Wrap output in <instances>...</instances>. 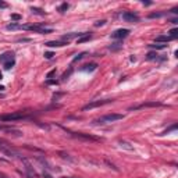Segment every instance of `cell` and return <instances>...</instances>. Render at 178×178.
I'll list each match as a JSON object with an SVG mask.
<instances>
[{
	"label": "cell",
	"instance_id": "ba28073f",
	"mask_svg": "<svg viewBox=\"0 0 178 178\" xmlns=\"http://www.w3.org/2000/svg\"><path fill=\"white\" fill-rule=\"evenodd\" d=\"M0 129L4 131V132H8L10 135H14V136H22V132L15 129V128H11V127H4V125H0Z\"/></svg>",
	"mask_w": 178,
	"mask_h": 178
},
{
	"label": "cell",
	"instance_id": "f1b7e54d",
	"mask_svg": "<svg viewBox=\"0 0 178 178\" xmlns=\"http://www.w3.org/2000/svg\"><path fill=\"white\" fill-rule=\"evenodd\" d=\"M106 24V21L104 19H100V21H96L95 22V26H102V25H104Z\"/></svg>",
	"mask_w": 178,
	"mask_h": 178
},
{
	"label": "cell",
	"instance_id": "8d00e7d4",
	"mask_svg": "<svg viewBox=\"0 0 178 178\" xmlns=\"http://www.w3.org/2000/svg\"><path fill=\"white\" fill-rule=\"evenodd\" d=\"M0 90H4V86H0Z\"/></svg>",
	"mask_w": 178,
	"mask_h": 178
},
{
	"label": "cell",
	"instance_id": "d6986e66",
	"mask_svg": "<svg viewBox=\"0 0 178 178\" xmlns=\"http://www.w3.org/2000/svg\"><path fill=\"white\" fill-rule=\"evenodd\" d=\"M120 147H124V149H128V150H134V146H131L128 142H118Z\"/></svg>",
	"mask_w": 178,
	"mask_h": 178
},
{
	"label": "cell",
	"instance_id": "2e32d148",
	"mask_svg": "<svg viewBox=\"0 0 178 178\" xmlns=\"http://www.w3.org/2000/svg\"><path fill=\"white\" fill-rule=\"evenodd\" d=\"M90 39H92V35H90V33H83L82 36H79V38L76 39V42H78V43H85V42H88Z\"/></svg>",
	"mask_w": 178,
	"mask_h": 178
},
{
	"label": "cell",
	"instance_id": "44dd1931",
	"mask_svg": "<svg viewBox=\"0 0 178 178\" xmlns=\"http://www.w3.org/2000/svg\"><path fill=\"white\" fill-rule=\"evenodd\" d=\"M168 33H170L168 36H170L171 39H177V38H178V29H177V28H174V29H171V31L168 32Z\"/></svg>",
	"mask_w": 178,
	"mask_h": 178
},
{
	"label": "cell",
	"instance_id": "30bf717a",
	"mask_svg": "<svg viewBox=\"0 0 178 178\" xmlns=\"http://www.w3.org/2000/svg\"><path fill=\"white\" fill-rule=\"evenodd\" d=\"M161 106V103L159 102H149V103H142L139 106H135V107H131L129 110H138V108H143V107H159Z\"/></svg>",
	"mask_w": 178,
	"mask_h": 178
},
{
	"label": "cell",
	"instance_id": "4fadbf2b",
	"mask_svg": "<svg viewBox=\"0 0 178 178\" xmlns=\"http://www.w3.org/2000/svg\"><path fill=\"white\" fill-rule=\"evenodd\" d=\"M96 68H97V64L96 63H90V64H85V65H82L81 67V71H85V72H92V71H95Z\"/></svg>",
	"mask_w": 178,
	"mask_h": 178
},
{
	"label": "cell",
	"instance_id": "603a6c76",
	"mask_svg": "<svg viewBox=\"0 0 178 178\" xmlns=\"http://www.w3.org/2000/svg\"><path fill=\"white\" fill-rule=\"evenodd\" d=\"M31 11H32L33 14H39V15H44V14H46V13L43 11V10H40V8H36V7H32Z\"/></svg>",
	"mask_w": 178,
	"mask_h": 178
},
{
	"label": "cell",
	"instance_id": "4316f807",
	"mask_svg": "<svg viewBox=\"0 0 178 178\" xmlns=\"http://www.w3.org/2000/svg\"><path fill=\"white\" fill-rule=\"evenodd\" d=\"M175 129H177V125L174 124V125H171V127L168 128V129H165V131H164V132H163V134H161V135H164V134H168V132H170V131H175Z\"/></svg>",
	"mask_w": 178,
	"mask_h": 178
},
{
	"label": "cell",
	"instance_id": "836d02e7",
	"mask_svg": "<svg viewBox=\"0 0 178 178\" xmlns=\"http://www.w3.org/2000/svg\"><path fill=\"white\" fill-rule=\"evenodd\" d=\"M150 4H152L150 1H143V6H150Z\"/></svg>",
	"mask_w": 178,
	"mask_h": 178
},
{
	"label": "cell",
	"instance_id": "83f0119b",
	"mask_svg": "<svg viewBox=\"0 0 178 178\" xmlns=\"http://www.w3.org/2000/svg\"><path fill=\"white\" fill-rule=\"evenodd\" d=\"M11 19H14V21H19V19H21V15H19V14H11Z\"/></svg>",
	"mask_w": 178,
	"mask_h": 178
},
{
	"label": "cell",
	"instance_id": "e575fe53",
	"mask_svg": "<svg viewBox=\"0 0 178 178\" xmlns=\"http://www.w3.org/2000/svg\"><path fill=\"white\" fill-rule=\"evenodd\" d=\"M0 178H8V177H7V175H4L3 172H0Z\"/></svg>",
	"mask_w": 178,
	"mask_h": 178
},
{
	"label": "cell",
	"instance_id": "5bb4252c",
	"mask_svg": "<svg viewBox=\"0 0 178 178\" xmlns=\"http://www.w3.org/2000/svg\"><path fill=\"white\" fill-rule=\"evenodd\" d=\"M170 40H172L168 35H159L157 38H156V42L157 43H165L167 44V42H170Z\"/></svg>",
	"mask_w": 178,
	"mask_h": 178
},
{
	"label": "cell",
	"instance_id": "74e56055",
	"mask_svg": "<svg viewBox=\"0 0 178 178\" xmlns=\"http://www.w3.org/2000/svg\"><path fill=\"white\" fill-rule=\"evenodd\" d=\"M1 78H3V75H1V72H0V79H1Z\"/></svg>",
	"mask_w": 178,
	"mask_h": 178
},
{
	"label": "cell",
	"instance_id": "f546056e",
	"mask_svg": "<svg viewBox=\"0 0 178 178\" xmlns=\"http://www.w3.org/2000/svg\"><path fill=\"white\" fill-rule=\"evenodd\" d=\"M54 56V53H51V51H47V53H44V57L46 58H51Z\"/></svg>",
	"mask_w": 178,
	"mask_h": 178
},
{
	"label": "cell",
	"instance_id": "7c38bea8",
	"mask_svg": "<svg viewBox=\"0 0 178 178\" xmlns=\"http://www.w3.org/2000/svg\"><path fill=\"white\" fill-rule=\"evenodd\" d=\"M47 47H63L65 44H68V42H63V40H51V42H46Z\"/></svg>",
	"mask_w": 178,
	"mask_h": 178
},
{
	"label": "cell",
	"instance_id": "277c9868",
	"mask_svg": "<svg viewBox=\"0 0 178 178\" xmlns=\"http://www.w3.org/2000/svg\"><path fill=\"white\" fill-rule=\"evenodd\" d=\"M113 102V99H104V100H95L92 103H88L82 107V111H86V110H90V108L99 107V106H104V104H108V103Z\"/></svg>",
	"mask_w": 178,
	"mask_h": 178
},
{
	"label": "cell",
	"instance_id": "d590c367",
	"mask_svg": "<svg viewBox=\"0 0 178 178\" xmlns=\"http://www.w3.org/2000/svg\"><path fill=\"white\" fill-rule=\"evenodd\" d=\"M43 178H51V177L49 175V174H44V172H43Z\"/></svg>",
	"mask_w": 178,
	"mask_h": 178
},
{
	"label": "cell",
	"instance_id": "52a82bcc",
	"mask_svg": "<svg viewBox=\"0 0 178 178\" xmlns=\"http://www.w3.org/2000/svg\"><path fill=\"white\" fill-rule=\"evenodd\" d=\"M128 35H129V29H125V28L122 29V28H121V29H117L115 32L111 33V38L113 39H124V38H127Z\"/></svg>",
	"mask_w": 178,
	"mask_h": 178
},
{
	"label": "cell",
	"instance_id": "7402d4cb",
	"mask_svg": "<svg viewBox=\"0 0 178 178\" xmlns=\"http://www.w3.org/2000/svg\"><path fill=\"white\" fill-rule=\"evenodd\" d=\"M71 72H72V67H70V68H68V71H65L63 75H61V81H65V79L71 75Z\"/></svg>",
	"mask_w": 178,
	"mask_h": 178
},
{
	"label": "cell",
	"instance_id": "7a4b0ae2",
	"mask_svg": "<svg viewBox=\"0 0 178 178\" xmlns=\"http://www.w3.org/2000/svg\"><path fill=\"white\" fill-rule=\"evenodd\" d=\"M124 115L122 114H115V113H111V114H106V115H102L99 118H96L93 121V124H110V122H114V121H118V120H122Z\"/></svg>",
	"mask_w": 178,
	"mask_h": 178
},
{
	"label": "cell",
	"instance_id": "1f68e13d",
	"mask_svg": "<svg viewBox=\"0 0 178 178\" xmlns=\"http://www.w3.org/2000/svg\"><path fill=\"white\" fill-rule=\"evenodd\" d=\"M54 74H56V68H54V70H51L50 72H49V74H47V79H50L51 76L54 75Z\"/></svg>",
	"mask_w": 178,
	"mask_h": 178
},
{
	"label": "cell",
	"instance_id": "d6a6232c",
	"mask_svg": "<svg viewBox=\"0 0 178 178\" xmlns=\"http://www.w3.org/2000/svg\"><path fill=\"white\" fill-rule=\"evenodd\" d=\"M57 85V81H53V79H47V85Z\"/></svg>",
	"mask_w": 178,
	"mask_h": 178
},
{
	"label": "cell",
	"instance_id": "cb8c5ba5",
	"mask_svg": "<svg viewBox=\"0 0 178 178\" xmlns=\"http://www.w3.org/2000/svg\"><path fill=\"white\" fill-rule=\"evenodd\" d=\"M14 64H15V61L14 60H11V61H8V63H4L3 64V67H4V70H10V68H13Z\"/></svg>",
	"mask_w": 178,
	"mask_h": 178
},
{
	"label": "cell",
	"instance_id": "e0dca14e",
	"mask_svg": "<svg viewBox=\"0 0 178 178\" xmlns=\"http://www.w3.org/2000/svg\"><path fill=\"white\" fill-rule=\"evenodd\" d=\"M68 8H70V4H68V3H63L61 6H58L57 11H58V13H61V14H63V13H65V11H67Z\"/></svg>",
	"mask_w": 178,
	"mask_h": 178
},
{
	"label": "cell",
	"instance_id": "f35d334b",
	"mask_svg": "<svg viewBox=\"0 0 178 178\" xmlns=\"http://www.w3.org/2000/svg\"><path fill=\"white\" fill-rule=\"evenodd\" d=\"M63 178H70V177H63Z\"/></svg>",
	"mask_w": 178,
	"mask_h": 178
},
{
	"label": "cell",
	"instance_id": "9c48e42d",
	"mask_svg": "<svg viewBox=\"0 0 178 178\" xmlns=\"http://www.w3.org/2000/svg\"><path fill=\"white\" fill-rule=\"evenodd\" d=\"M0 152H3L4 154H7L8 157H17V156H19L18 153H15L14 150H11V149H8V147H7L6 145H3L1 142H0Z\"/></svg>",
	"mask_w": 178,
	"mask_h": 178
},
{
	"label": "cell",
	"instance_id": "6da1fadb",
	"mask_svg": "<svg viewBox=\"0 0 178 178\" xmlns=\"http://www.w3.org/2000/svg\"><path fill=\"white\" fill-rule=\"evenodd\" d=\"M31 117L26 114V111H17V113H11V114H1L0 115V121H19V120H29Z\"/></svg>",
	"mask_w": 178,
	"mask_h": 178
},
{
	"label": "cell",
	"instance_id": "8fae6325",
	"mask_svg": "<svg viewBox=\"0 0 178 178\" xmlns=\"http://www.w3.org/2000/svg\"><path fill=\"white\" fill-rule=\"evenodd\" d=\"M14 60V53L13 51H6V53H3L1 56H0V63L4 64V63H8V61H11Z\"/></svg>",
	"mask_w": 178,
	"mask_h": 178
},
{
	"label": "cell",
	"instance_id": "ffe728a7",
	"mask_svg": "<svg viewBox=\"0 0 178 178\" xmlns=\"http://www.w3.org/2000/svg\"><path fill=\"white\" fill-rule=\"evenodd\" d=\"M149 47H152V49H165L167 47V44L165 43H154V44H149Z\"/></svg>",
	"mask_w": 178,
	"mask_h": 178
},
{
	"label": "cell",
	"instance_id": "ac0fdd59",
	"mask_svg": "<svg viewBox=\"0 0 178 178\" xmlns=\"http://www.w3.org/2000/svg\"><path fill=\"white\" fill-rule=\"evenodd\" d=\"M157 56H159V54H157L156 51H149L146 54V58L147 60H157V58H159Z\"/></svg>",
	"mask_w": 178,
	"mask_h": 178
},
{
	"label": "cell",
	"instance_id": "4dcf8cb0",
	"mask_svg": "<svg viewBox=\"0 0 178 178\" xmlns=\"http://www.w3.org/2000/svg\"><path fill=\"white\" fill-rule=\"evenodd\" d=\"M7 7H8V4H7L6 1H1L0 0V8H7Z\"/></svg>",
	"mask_w": 178,
	"mask_h": 178
},
{
	"label": "cell",
	"instance_id": "484cf974",
	"mask_svg": "<svg viewBox=\"0 0 178 178\" xmlns=\"http://www.w3.org/2000/svg\"><path fill=\"white\" fill-rule=\"evenodd\" d=\"M85 54H86V53H85V51H83V53H79V54H78V56H75V57H74V60H72V61H74V63H75V61H78V60H81V58H82L83 56H85Z\"/></svg>",
	"mask_w": 178,
	"mask_h": 178
},
{
	"label": "cell",
	"instance_id": "8992f818",
	"mask_svg": "<svg viewBox=\"0 0 178 178\" xmlns=\"http://www.w3.org/2000/svg\"><path fill=\"white\" fill-rule=\"evenodd\" d=\"M26 29L28 31L38 32V33H51L53 32L49 28H44V26H40V25H26Z\"/></svg>",
	"mask_w": 178,
	"mask_h": 178
},
{
	"label": "cell",
	"instance_id": "3957f363",
	"mask_svg": "<svg viewBox=\"0 0 178 178\" xmlns=\"http://www.w3.org/2000/svg\"><path fill=\"white\" fill-rule=\"evenodd\" d=\"M65 131V132H68L71 136H74V138H78V139H85V140H95V142H100L102 138H99V136H93V135H89V134H83V132H72L70 129H67V128L61 127Z\"/></svg>",
	"mask_w": 178,
	"mask_h": 178
},
{
	"label": "cell",
	"instance_id": "9a60e30c",
	"mask_svg": "<svg viewBox=\"0 0 178 178\" xmlns=\"http://www.w3.org/2000/svg\"><path fill=\"white\" fill-rule=\"evenodd\" d=\"M8 31H17V29H26V25H19V24H10L6 26Z\"/></svg>",
	"mask_w": 178,
	"mask_h": 178
},
{
	"label": "cell",
	"instance_id": "5b68a950",
	"mask_svg": "<svg viewBox=\"0 0 178 178\" xmlns=\"http://www.w3.org/2000/svg\"><path fill=\"white\" fill-rule=\"evenodd\" d=\"M122 19H124V21H127V22H131V24H135V22H138V21H139V17H138V14H135V13L125 11V13L122 14Z\"/></svg>",
	"mask_w": 178,
	"mask_h": 178
},
{
	"label": "cell",
	"instance_id": "d4e9b609",
	"mask_svg": "<svg viewBox=\"0 0 178 178\" xmlns=\"http://www.w3.org/2000/svg\"><path fill=\"white\" fill-rule=\"evenodd\" d=\"M163 15H164L163 13H152V14H149V18H160Z\"/></svg>",
	"mask_w": 178,
	"mask_h": 178
}]
</instances>
